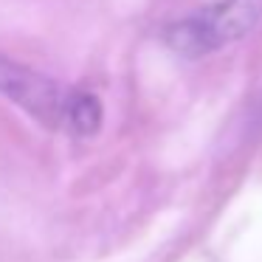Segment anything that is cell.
<instances>
[{
    "mask_svg": "<svg viewBox=\"0 0 262 262\" xmlns=\"http://www.w3.org/2000/svg\"><path fill=\"white\" fill-rule=\"evenodd\" d=\"M262 23V0H214L166 29L164 40L175 54L200 59L248 37Z\"/></svg>",
    "mask_w": 262,
    "mask_h": 262,
    "instance_id": "6da1fadb",
    "label": "cell"
},
{
    "mask_svg": "<svg viewBox=\"0 0 262 262\" xmlns=\"http://www.w3.org/2000/svg\"><path fill=\"white\" fill-rule=\"evenodd\" d=\"M71 93L74 88H65L40 71H31L14 59L0 57V96L17 104L29 116H34L40 124L65 130Z\"/></svg>",
    "mask_w": 262,
    "mask_h": 262,
    "instance_id": "7a4b0ae2",
    "label": "cell"
},
{
    "mask_svg": "<svg viewBox=\"0 0 262 262\" xmlns=\"http://www.w3.org/2000/svg\"><path fill=\"white\" fill-rule=\"evenodd\" d=\"M102 127V102L88 91H74L65 113V130L74 136H93Z\"/></svg>",
    "mask_w": 262,
    "mask_h": 262,
    "instance_id": "3957f363",
    "label": "cell"
}]
</instances>
